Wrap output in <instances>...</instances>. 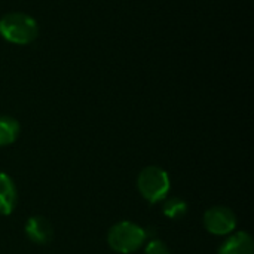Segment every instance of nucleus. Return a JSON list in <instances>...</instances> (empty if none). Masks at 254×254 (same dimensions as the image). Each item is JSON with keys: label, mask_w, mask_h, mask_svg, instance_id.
<instances>
[{"label": "nucleus", "mask_w": 254, "mask_h": 254, "mask_svg": "<svg viewBox=\"0 0 254 254\" xmlns=\"http://www.w3.org/2000/svg\"><path fill=\"white\" fill-rule=\"evenodd\" d=\"M39 25L33 16L24 12H9L0 18V36L15 45H28L36 40Z\"/></svg>", "instance_id": "obj_1"}, {"label": "nucleus", "mask_w": 254, "mask_h": 254, "mask_svg": "<svg viewBox=\"0 0 254 254\" xmlns=\"http://www.w3.org/2000/svg\"><path fill=\"white\" fill-rule=\"evenodd\" d=\"M146 238V229L129 220L115 223L107 232L109 247L119 254L135 253L138 249L143 247Z\"/></svg>", "instance_id": "obj_2"}, {"label": "nucleus", "mask_w": 254, "mask_h": 254, "mask_svg": "<svg viewBox=\"0 0 254 254\" xmlns=\"http://www.w3.org/2000/svg\"><path fill=\"white\" fill-rule=\"evenodd\" d=\"M137 188L140 195L150 204L164 201L171 188L168 173L156 165H149L143 168L137 177Z\"/></svg>", "instance_id": "obj_3"}, {"label": "nucleus", "mask_w": 254, "mask_h": 254, "mask_svg": "<svg viewBox=\"0 0 254 254\" xmlns=\"http://www.w3.org/2000/svg\"><path fill=\"white\" fill-rule=\"evenodd\" d=\"M204 226L213 235H231L237 228V216L228 207H211L204 214Z\"/></svg>", "instance_id": "obj_4"}, {"label": "nucleus", "mask_w": 254, "mask_h": 254, "mask_svg": "<svg viewBox=\"0 0 254 254\" xmlns=\"http://www.w3.org/2000/svg\"><path fill=\"white\" fill-rule=\"evenodd\" d=\"M24 232L27 235V238L39 246L48 244L52 240L54 231H52V225L51 222L43 217V216H33L25 222L24 226Z\"/></svg>", "instance_id": "obj_5"}, {"label": "nucleus", "mask_w": 254, "mask_h": 254, "mask_svg": "<svg viewBox=\"0 0 254 254\" xmlns=\"http://www.w3.org/2000/svg\"><path fill=\"white\" fill-rule=\"evenodd\" d=\"M217 254H254L253 238L244 231L232 232L231 237L219 247Z\"/></svg>", "instance_id": "obj_6"}, {"label": "nucleus", "mask_w": 254, "mask_h": 254, "mask_svg": "<svg viewBox=\"0 0 254 254\" xmlns=\"http://www.w3.org/2000/svg\"><path fill=\"white\" fill-rule=\"evenodd\" d=\"M18 201L16 186L12 177L6 173H0V214L9 216Z\"/></svg>", "instance_id": "obj_7"}, {"label": "nucleus", "mask_w": 254, "mask_h": 254, "mask_svg": "<svg viewBox=\"0 0 254 254\" xmlns=\"http://www.w3.org/2000/svg\"><path fill=\"white\" fill-rule=\"evenodd\" d=\"M19 135V122L12 116H0V147L16 141Z\"/></svg>", "instance_id": "obj_8"}, {"label": "nucleus", "mask_w": 254, "mask_h": 254, "mask_svg": "<svg viewBox=\"0 0 254 254\" xmlns=\"http://www.w3.org/2000/svg\"><path fill=\"white\" fill-rule=\"evenodd\" d=\"M162 213L171 220H180L188 214V202L182 198H168L162 207Z\"/></svg>", "instance_id": "obj_9"}, {"label": "nucleus", "mask_w": 254, "mask_h": 254, "mask_svg": "<svg viewBox=\"0 0 254 254\" xmlns=\"http://www.w3.org/2000/svg\"><path fill=\"white\" fill-rule=\"evenodd\" d=\"M144 254H171L168 246L161 241V240H152L147 243L146 249H144Z\"/></svg>", "instance_id": "obj_10"}]
</instances>
